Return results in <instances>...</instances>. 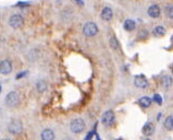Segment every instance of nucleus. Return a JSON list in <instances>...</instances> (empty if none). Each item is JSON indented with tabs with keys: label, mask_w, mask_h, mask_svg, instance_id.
Returning a JSON list of instances; mask_svg holds the SVG:
<instances>
[{
	"label": "nucleus",
	"mask_w": 173,
	"mask_h": 140,
	"mask_svg": "<svg viewBox=\"0 0 173 140\" xmlns=\"http://www.w3.org/2000/svg\"><path fill=\"white\" fill-rule=\"evenodd\" d=\"M20 102V97L15 91H11L9 92L6 97V104L10 107H14L17 106Z\"/></svg>",
	"instance_id": "nucleus-4"
},
{
	"label": "nucleus",
	"mask_w": 173,
	"mask_h": 140,
	"mask_svg": "<svg viewBox=\"0 0 173 140\" xmlns=\"http://www.w3.org/2000/svg\"><path fill=\"white\" fill-rule=\"evenodd\" d=\"M8 129H9V131L12 134V135H19V134H21L22 130H23L22 121H19V119H12V121H10Z\"/></svg>",
	"instance_id": "nucleus-3"
},
{
	"label": "nucleus",
	"mask_w": 173,
	"mask_h": 140,
	"mask_svg": "<svg viewBox=\"0 0 173 140\" xmlns=\"http://www.w3.org/2000/svg\"><path fill=\"white\" fill-rule=\"evenodd\" d=\"M0 92H1V85H0Z\"/></svg>",
	"instance_id": "nucleus-26"
},
{
	"label": "nucleus",
	"mask_w": 173,
	"mask_h": 140,
	"mask_svg": "<svg viewBox=\"0 0 173 140\" xmlns=\"http://www.w3.org/2000/svg\"><path fill=\"white\" fill-rule=\"evenodd\" d=\"M12 71V64L9 60L0 61V73L1 75H9Z\"/></svg>",
	"instance_id": "nucleus-6"
},
{
	"label": "nucleus",
	"mask_w": 173,
	"mask_h": 140,
	"mask_svg": "<svg viewBox=\"0 0 173 140\" xmlns=\"http://www.w3.org/2000/svg\"><path fill=\"white\" fill-rule=\"evenodd\" d=\"M166 13L168 14L169 19H171V20L173 19V7H172V6H170V7L167 8V9H166Z\"/></svg>",
	"instance_id": "nucleus-20"
},
{
	"label": "nucleus",
	"mask_w": 173,
	"mask_h": 140,
	"mask_svg": "<svg viewBox=\"0 0 173 140\" xmlns=\"http://www.w3.org/2000/svg\"><path fill=\"white\" fill-rule=\"evenodd\" d=\"M161 83H162V85H163L164 88L168 89L171 85V83H172V79H171L170 76H164V77H162V79H161Z\"/></svg>",
	"instance_id": "nucleus-17"
},
{
	"label": "nucleus",
	"mask_w": 173,
	"mask_h": 140,
	"mask_svg": "<svg viewBox=\"0 0 173 140\" xmlns=\"http://www.w3.org/2000/svg\"><path fill=\"white\" fill-rule=\"evenodd\" d=\"M154 101L156 102V103H158L159 105H160V104H162V99H161V97L159 94H155L154 95Z\"/></svg>",
	"instance_id": "nucleus-21"
},
{
	"label": "nucleus",
	"mask_w": 173,
	"mask_h": 140,
	"mask_svg": "<svg viewBox=\"0 0 173 140\" xmlns=\"http://www.w3.org/2000/svg\"><path fill=\"white\" fill-rule=\"evenodd\" d=\"M110 45H111V47H112L113 49H117L119 47V42L114 36H112L110 39Z\"/></svg>",
	"instance_id": "nucleus-19"
},
{
	"label": "nucleus",
	"mask_w": 173,
	"mask_h": 140,
	"mask_svg": "<svg viewBox=\"0 0 173 140\" xmlns=\"http://www.w3.org/2000/svg\"><path fill=\"white\" fill-rule=\"evenodd\" d=\"M164 127L168 129V130H172L173 128V117L172 116H168L164 121Z\"/></svg>",
	"instance_id": "nucleus-18"
},
{
	"label": "nucleus",
	"mask_w": 173,
	"mask_h": 140,
	"mask_svg": "<svg viewBox=\"0 0 173 140\" xmlns=\"http://www.w3.org/2000/svg\"><path fill=\"white\" fill-rule=\"evenodd\" d=\"M26 75H27V71H23V72H21V73H17L15 78L19 80V79H21V78H23L24 76H26Z\"/></svg>",
	"instance_id": "nucleus-22"
},
{
	"label": "nucleus",
	"mask_w": 173,
	"mask_h": 140,
	"mask_svg": "<svg viewBox=\"0 0 173 140\" xmlns=\"http://www.w3.org/2000/svg\"><path fill=\"white\" fill-rule=\"evenodd\" d=\"M74 1L77 3V5H79V6H84V2H83V0H74Z\"/></svg>",
	"instance_id": "nucleus-24"
},
{
	"label": "nucleus",
	"mask_w": 173,
	"mask_h": 140,
	"mask_svg": "<svg viewBox=\"0 0 173 140\" xmlns=\"http://www.w3.org/2000/svg\"><path fill=\"white\" fill-rule=\"evenodd\" d=\"M134 84L136 88H140V89H144V88H146L147 85H148V81H147V79L144 77V76H136L135 77V80H134Z\"/></svg>",
	"instance_id": "nucleus-8"
},
{
	"label": "nucleus",
	"mask_w": 173,
	"mask_h": 140,
	"mask_svg": "<svg viewBox=\"0 0 173 140\" xmlns=\"http://www.w3.org/2000/svg\"><path fill=\"white\" fill-rule=\"evenodd\" d=\"M17 7H25V6H29V3L27 2H17Z\"/></svg>",
	"instance_id": "nucleus-23"
},
{
	"label": "nucleus",
	"mask_w": 173,
	"mask_h": 140,
	"mask_svg": "<svg viewBox=\"0 0 173 140\" xmlns=\"http://www.w3.org/2000/svg\"><path fill=\"white\" fill-rule=\"evenodd\" d=\"M83 33H84V35H86L88 37L95 36L98 33V27L94 22H87L86 24L84 25V27H83Z\"/></svg>",
	"instance_id": "nucleus-2"
},
{
	"label": "nucleus",
	"mask_w": 173,
	"mask_h": 140,
	"mask_svg": "<svg viewBox=\"0 0 173 140\" xmlns=\"http://www.w3.org/2000/svg\"><path fill=\"white\" fill-rule=\"evenodd\" d=\"M36 88H37V91L39 93H43L47 90V83L44 81V80H39L38 82L36 83Z\"/></svg>",
	"instance_id": "nucleus-16"
},
{
	"label": "nucleus",
	"mask_w": 173,
	"mask_h": 140,
	"mask_svg": "<svg viewBox=\"0 0 173 140\" xmlns=\"http://www.w3.org/2000/svg\"><path fill=\"white\" fill-rule=\"evenodd\" d=\"M142 131L145 136H150L152 133H154V126L152 125V123L145 124L144 127H143V129H142Z\"/></svg>",
	"instance_id": "nucleus-13"
},
{
	"label": "nucleus",
	"mask_w": 173,
	"mask_h": 140,
	"mask_svg": "<svg viewBox=\"0 0 173 140\" xmlns=\"http://www.w3.org/2000/svg\"><path fill=\"white\" fill-rule=\"evenodd\" d=\"M70 129L72 133L74 134H79L82 133L85 129V121L82 118H75L71 121L70 124Z\"/></svg>",
	"instance_id": "nucleus-1"
},
{
	"label": "nucleus",
	"mask_w": 173,
	"mask_h": 140,
	"mask_svg": "<svg viewBox=\"0 0 173 140\" xmlns=\"http://www.w3.org/2000/svg\"><path fill=\"white\" fill-rule=\"evenodd\" d=\"M138 103L140 104V106L147 109V107H149L150 105H152V99H150V97H140V99Z\"/></svg>",
	"instance_id": "nucleus-15"
},
{
	"label": "nucleus",
	"mask_w": 173,
	"mask_h": 140,
	"mask_svg": "<svg viewBox=\"0 0 173 140\" xmlns=\"http://www.w3.org/2000/svg\"><path fill=\"white\" fill-rule=\"evenodd\" d=\"M2 140H10V139H2Z\"/></svg>",
	"instance_id": "nucleus-27"
},
{
	"label": "nucleus",
	"mask_w": 173,
	"mask_h": 140,
	"mask_svg": "<svg viewBox=\"0 0 173 140\" xmlns=\"http://www.w3.org/2000/svg\"><path fill=\"white\" fill-rule=\"evenodd\" d=\"M24 23V19L21 14H13L9 19V25L13 29H19Z\"/></svg>",
	"instance_id": "nucleus-5"
},
{
	"label": "nucleus",
	"mask_w": 173,
	"mask_h": 140,
	"mask_svg": "<svg viewBox=\"0 0 173 140\" xmlns=\"http://www.w3.org/2000/svg\"><path fill=\"white\" fill-rule=\"evenodd\" d=\"M41 140H55V133L53 130L47 128V129H44L41 131V135H40Z\"/></svg>",
	"instance_id": "nucleus-9"
},
{
	"label": "nucleus",
	"mask_w": 173,
	"mask_h": 140,
	"mask_svg": "<svg viewBox=\"0 0 173 140\" xmlns=\"http://www.w3.org/2000/svg\"><path fill=\"white\" fill-rule=\"evenodd\" d=\"M148 14L152 18H158L160 15V7L157 5H152L148 8Z\"/></svg>",
	"instance_id": "nucleus-11"
},
{
	"label": "nucleus",
	"mask_w": 173,
	"mask_h": 140,
	"mask_svg": "<svg viewBox=\"0 0 173 140\" xmlns=\"http://www.w3.org/2000/svg\"><path fill=\"white\" fill-rule=\"evenodd\" d=\"M103 125H112L113 121H114V114L112 111H107L103 113L102 118H101Z\"/></svg>",
	"instance_id": "nucleus-7"
},
{
	"label": "nucleus",
	"mask_w": 173,
	"mask_h": 140,
	"mask_svg": "<svg viewBox=\"0 0 173 140\" xmlns=\"http://www.w3.org/2000/svg\"><path fill=\"white\" fill-rule=\"evenodd\" d=\"M101 19L102 20H106V21H110L111 19H112L113 17V12L112 10H111V8L109 7H105L102 9V11H101Z\"/></svg>",
	"instance_id": "nucleus-10"
},
{
	"label": "nucleus",
	"mask_w": 173,
	"mask_h": 140,
	"mask_svg": "<svg viewBox=\"0 0 173 140\" xmlns=\"http://www.w3.org/2000/svg\"><path fill=\"white\" fill-rule=\"evenodd\" d=\"M144 140H150V139H148V138H146V139H144Z\"/></svg>",
	"instance_id": "nucleus-25"
},
{
	"label": "nucleus",
	"mask_w": 173,
	"mask_h": 140,
	"mask_svg": "<svg viewBox=\"0 0 173 140\" xmlns=\"http://www.w3.org/2000/svg\"><path fill=\"white\" fill-rule=\"evenodd\" d=\"M135 27H136V23H135V21H133V20L131 19H128L124 21V24H123V27H124L125 31H133V30L135 29Z\"/></svg>",
	"instance_id": "nucleus-12"
},
{
	"label": "nucleus",
	"mask_w": 173,
	"mask_h": 140,
	"mask_svg": "<svg viewBox=\"0 0 173 140\" xmlns=\"http://www.w3.org/2000/svg\"><path fill=\"white\" fill-rule=\"evenodd\" d=\"M152 34H154L155 36H163L164 34H166V29L162 25H157V27H155Z\"/></svg>",
	"instance_id": "nucleus-14"
}]
</instances>
